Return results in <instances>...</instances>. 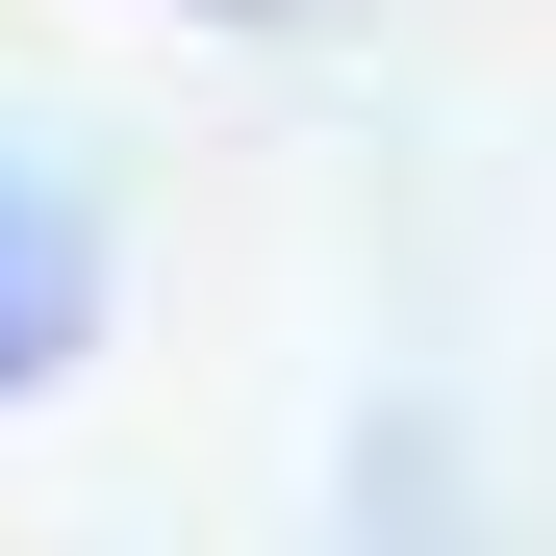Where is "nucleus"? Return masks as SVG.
<instances>
[{
	"mask_svg": "<svg viewBox=\"0 0 556 556\" xmlns=\"http://www.w3.org/2000/svg\"><path fill=\"white\" fill-rule=\"evenodd\" d=\"M76 354H102V228L76 177H0V405H51Z\"/></svg>",
	"mask_w": 556,
	"mask_h": 556,
	"instance_id": "1",
	"label": "nucleus"
}]
</instances>
